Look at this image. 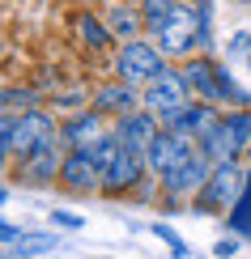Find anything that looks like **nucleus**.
<instances>
[{
    "instance_id": "obj_17",
    "label": "nucleus",
    "mask_w": 251,
    "mask_h": 259,
    "mask_svg": "<svg viewBox=\"0 0 251 259\" xmlns=\"http://www.w3.org/2000/svg\"><path fill=\"white\" fill-rule=\"evenodd\" d=\"M106 30H111L115 38L132 42L140 30H145V21H140V9H132V5H111V9H106Z\"/></svg>"
},
{
    "instance_id": "obj_22",
    "label": "nucleus",
    "mask_w": 251,
    "mask_h": 259,
    "mask_svg": "<svg viewBox=\"0 0 251 259\" xmlns=\"http://www.w3.org/2000/svg\"><path fill=\"white\" fill-rule=\"evenodd\" d=\"M158 234H162V242H170V251H174V255H188V246L179 242V234H170L166 225H158Z\"/></svg>"
},
{
    "instance_id": "obj_11",
    "label": "nucleus",
    "mask_w": 251,
    "mask_h": 259,
    "mask_svg": "<svg viewBox=\"0 0 251 259\" xmlns=\"http://www.w3.org/2000/svg\"><path fill=\"white\" fill-rule=\"evenodd\" d=\"M140 175H145V153H136V149L119 145V153L111 157V166L102 170V191H111V196H119V191L136 187Z\"/></svg>"
},
{
    "instance_id": "obj_10",
    "label": "nucleus",
    "mask_w": 251,
    "mask_h": 259,
    "mask_svg": "<svg viewBox=\"0 0 251 259\" xmlns=\"http://www.w3.org/2000/svg\"><path fill=\"white\" fill-rule=\"evenodd\" d=\"M60 183L68 191H94L102 187V166L94 161L90 149H68V157L60 161Z\"/></svg>"
},
{
    "instance_id": "obj_21",
    "label": "nucleus",
    "mask_w": 251,
    "mask_h": 259,
    "mask_svg": "<svg viewBox=\"0 0 251 259\" xmlns=\"http://www.w3.org/2000/svg\"><path fill=\"white\" fill-rule=\"evenodd\" d=\"M9 153H13V119L0 115V166L9 161Z\"/></svg>"
},
{
    "instance_id": "obj_24",
    "label": "nucleus",
    "mask_w": 251,
    "mask_h": 259,
    "mask_svg": "<svg viewBox=\"0 0 251 259\" xmlns=\"http://www.w3.org/2000/svg\"><path fill=\"white\" fill-rule=\"evenodd\" d=\"M56 225H68V230H77L81 217H73V212H56Z\"/></svg>"
},
{
    "instance_id": "obj_12",
    "label": "nucleus",
    "mask_w": 251,
    "mask_h": 259,
    "mask_svg": "<svg viewBox=\"0 0 251 259\" xmlns=\"http://www.w3.org/2000/svg\"><path fill=\"white\" fill-rule=\"evenodd\" d=\"M217 119H222V115H217V106H213V102H188V106H183V111L174 115L166 127H170V132H179V136H188V140H200Z\"/></svg>"
},
{
    "instance_id": "obj_20",
    "label": "nucleus",
    "mask_w": 251,
    "mask_h": 259,
    "mask_svg": "<svg viewBox=\"0 0 251 259\" xmlns=\"http://www.w3.org/2000/svg\"><path fill=\"white\" fill-rule=\"evenodd\" d=\"M17 246V255H39V251H51V246H56V238H51V234H21V238L13 242Z\"/></svg>"
},
{
    "instance_id": "obj_28",
    "label": "nucleus",
    "mask_w": 251,
    "mask_h": 259,
    "mask_svg": "<svg viewBox=\"0 0 251 259\" xmlns=\"http://www.w3.org/2000/svg\"><path fill=\"white\" fill-rule=\"evenodd\" d=\"M247 157H251V145H247Z\"/></svg>"
},
{
    "instance_id": "obj_19",
    "label": "nucleus",
    "mask_w": 251,
    "mask_h": 259,
    "mask_svg": "<svg viewBox=\"0 0 251 259\" xmlns=\"http://www.w3.org/2000/svg\"><path fill=\"white\" fill-rule=\"evenodd\" d=\"M174 5H179V0H140V21H145V30H149V34H154L162 21L174 13Z\"/></svg>"
},
{
    "instance_id": "obj_7",
    "label": "nucleus",
    "mask_w": 251,
    "mask_h": 259,
    "mask_svg": "<svg viewBox=\"0 0 251 259\" xmlns=\"http://www.w3.org/2000/svg\"><path fill=\"white\" fill-rule=\"evenodd\" d=\"M56 140H60V127H56V119H51L47 111H34V106H30L26 115L13 119V157L17 161H26L30 153L56 145Z\"/></svg>"
},
{
    "instance_id": "obj_18",
    "label": "nucleus",
    "mask_w": 251,
    "mask_h": 259,
    "mask_svg": "<svg viewBox=\"0 0 251 259\" xmlns=\"http://www.w3.org/2000/svg\"><path fill=\"white\" fill-rule=\"evenodd\" d=\"M73 34H77L90 51H106L111 38H115L111 30H106V21H98L94 13H77V17H73Z\"/></svg>"
},
{
    "instance_id": "obj_26",
    "label": "nucleus",
    "mask_w": 251,
    "mask_h": 259,
    "mask_svg": "<svg viewBox=\"0 0 251 259\" xmlns=\"http://www.w3.org/2000/svg\"><path fill=\"white\" fill-rule=\"evenodd\" d=\"M0 200H5V187H0Z\"/></svg>"
},
{
    "instance_id": "obj_8",
    "label": "nucleus",
    "mask_w": 251,
    "mask_h": 259,
    "mask_svg": "<svg viewBox=\"0 0 251 259\" xmlns=\"http://www.w3.org/2000/svg\"><path fill=\"white\" fill-rule=\"evenodd\" d=\"M209 170H213V161L204 157L200 149H192V153L183 157L179 166H170L166 175H162V191H166L170 200H188V196H196V191L204 187Z\"/></svg>"
},
{
    "instance_id": "obj_13",
    "label": "nucleus",
    "mask_w": 251,
    "mask_h": 259,
    "mask_svg": "<svg viewBox=\"0 0 251 259\" xmlns=\"http://www.w3.org/2000/svg\"><path fill=\"white\" fill-rule=\"evenodd\" d=\"M94 111L98 115H115V119H124V115L136 111V90L128 81H111V85H98L94 90Z\"/></svg>"
},
{
    "instance_id": "obj_9",
    "label": "nucleus",
    "mask_w": 251,
    "mask_h": 259,
    "mask_svg": "<svg viewBox=\"0 0 251 259\" xmlns=\"http://www.w3.org/2000/svg\"><path fill=\"white\" fill-rule=\"evenodd\" d=\"M192 149H196V145H192L188 136H179V132H170V127H162V132L149 140V149H145V166L154 170V175H166V170L179 166Z\"/></svg>"
},
{
    "instance_id": "obj_27",
    "label": "nucleus",
    "mask_w": 251,
    "mask_h": 259,
    "mask_svg": "<svg viewBox=\"0 0 251 259\" xmlns=\"http://www.w3.org/2000/svg\"><path fill=\"white\" fill-rule=\"evenodd\" d=\"M238 5H251V0H238Z\"/></svg>"
},
{
    "instance_id": "obj_2",
    "label": "nucleus",
    "mask_w": 251,
    "mask_h": 259,
    "mask_svg": "<svg viewBox=\"0 0 251 259\" xmlns=\"http://www.w3.org/2000/svg\"><path fill=\"white\" fill-rule=\"evenodd\" d=\"M247 145H251V111H230L222 115L209 132L200 136V153L213 161H238L247 157Z\"/></svg>"
},
{
    "instance_id": "obj_5",
    "label": "nucleus",
    "mask_w": 251,
    "mask_h": 259,
    "mask_svg": "<svg viewBox=\"0 0 251 259\" xmlns=\"http://www.w3.org/2000/svg\"><path fill=\"white\" fill-rule=\"evenodd\" d=\"M154 42H158L162 56H192L200 47V13H196V5L179 0L174 13L154 30Z\"/></svg>"
},
{
    "instance_id": "obj_3",
    "label": "nucleus",
    "mask_w": 251,
    "mask_h": 259,
    "mask_svg": "<svg viewBox=\"0 0 251 259\" xmlns=\"http://www.w3.org/2000/svg\"><path fill=\"white\" fill-rule=\"evenodd\" d=\"M243 187H247V170L238 161H217L209 170V179H204V187L192 200L200 212H230L238 204V196H243Z\"/></svg>"
},
{
    "instance_id": "obj_29",
    "label": "nucleus",
    "mask_w": 251,
    "mask_h": 259,
    "mask_svg": "<svg viewBox=\"0 0 251 259\" xmlns=\"http://www.w3.org/2000/svg\"><path fill=\"white\" fill-rule=\"evenodd\" d=\"M17 259H26V255H17Z\"/></svg>"
},
{
    "instance_id": "obj_23",
    "label": "nucleus",
    "mask_w": 251,
    "mask_h": 259,
    "mask_svg": "<svg viewBox=\"0 0 251 259\" xmlns=\"http://www.w3.org/2000/svg\"><path fill=\"white\" fill-rule=\"evenodd\" d=\"M17 238H21V230H17V225L0 221V242H17Z\"/></svg>"
},
{
    "instance_id": "obj_25",
    "label": "nucleus",
    "mask_w": 251,
    "mask_h": 259,
    "mask_svg": "<svg viewBox=\"0 0 251 259\" xmlns=\"http://www.w3.org/2000/svg\"><path fill=\"white\" fill-rule=\"evenodd\" d=\"M213 251H217V255H222V259H226V255H234V251H238V242H230V238H226V242H217V246H213Z\"/></svg>"
},
{
    "instance_id": "obj_16",
    "label": "nucleus",
    "mask_w": 251,
    "mask_h": 259,
    "mask_svg": "<svg viewBox=\"0 0 251 259\" xmlns=\"http://www.w3.org/2000/svg\"><path fill=\"white\" fill-rule=\"evenodd\" d=\"M60 140L56 145H47V149H39V153H30L26 161H21V179L26 183H51V179H60Z\"/></svg>"
},
{
    "instance_id": "obj_4",
    "label": "nucleus",
    "mask_w": 251,
    "mask_h": 259,
    "mask_svg": "<svg viewBox=\"0 0 251 259\" xmlns=\"http://www.w3.org/2000/svg\"><path fill=\"white\" fill-rule=\"evenodd\" d=\"M188 81H183V72L179 68H162L154 81H145V94H140V106H145L149 115H154V119L166 127L174 115L183 111V106H188L192 98H188Z\"/></svg>"
},
{
    "instance_id": "obj_15",
    "label": "nucleus",
    "mask_w": 251,
    "mask_h": 259,
    "mask_svg": "<svg viewBox=\"0 0 251 259\" xmlns=\"http://www.w3.org/2000/svg\"><path fill=\"white\" fill-rule=\"evenodd\" d=\"M162 132L158 127V119L149 111H132V115H124V119H119V127H115V136L124 140L128 149H136V153H145L149 149V140H154Z\"/></svg>"
},
{
    "instance_id": "obj_1",
    "label": "nucleus",
    "mask_w": 251,
    "mask_h": 259,
    "mask_svg": "<svg viewBox=\"0 0 251 259\" xmlns=\"http://www.w3.org/2000/svg\"><path fill=\"white\" fill-rule=\"evenodd\" d=\"M183 81H188L192 94H200V102H213V106H234V111H247L251 106V94L234 81L230 68H222L217 60L209 56H188L183 64Z\"/></svg>"
},
{
    "instance_id": "obj_14",
    "label": "nucleus",
    "mask_w": 251,
    "mask_h": 259,
    "mask_svg": "<svg viewBox=\"0 0 251 259\" xmlns=\"http://www.w3.org/2000/svg\"><path fill=\"white\" fill-rule=\"evenodd\" d=\"M102 136V115L94 111H81V115H73L68 123L60 127V145H68V149H94V140Z\"/></svg>"
},
{
    "instance_id": "obj_6",
    "label": "nucleus",
    "mask_w": 251,
    "mask_h": 259,
    "mask_svg": "<svg viewBox=\"0 0 251 259\" xmlns=\"http://www.w3.org/2000/svg\"><path fill=\"white\" fill-rule=\"evenodd\" d=\"M162 68H166V56L158 51V42H145V38L124 42V47H119V56H115V77L128 81V85L154 81Z\"/></svg>"
}]
</instances>
